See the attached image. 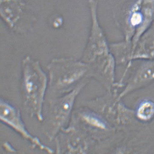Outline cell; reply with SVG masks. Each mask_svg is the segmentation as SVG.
I'll return each mask as SVG.
<instances>
[{"label": "cell", "mask_w": 154, "mask_h": 154, "mask_svg": "<svg viewBox=\"0 0 154 154\" xmlns=\"http://www.w3.org/2000/svg\"><path fill=\"white\" fill-rule=\"evenodd\" d=\"M84 118L87 122L92 125L99 128H105V124L100 119L92 116L91 115L86 114L84 115Z\"/></svg>", "instance_id": "7"}, {"label": "cell", "mask_w": 154, "mask_h": 154, "mask_svg": "<svg viewBox=\"0 0 154 154\" xmlns=\"http://www.w3.org/2000/svg\"><path fill=\"white\" fill-rule=\"evenodd\" d=\"M136 115L141 121L148 122L154 118V101L150 99H145L140 103L137 108Z\"/></svg>", "instance_id": "6"}, {"label": "cell", "mask_w": 154, "mask_h": 154, "mask_svg": "<svg viewBox=\"0 0 154 154\" xmlns=\"http://www.w3.org/2000/svg\"><path fill=\"white\" fill-rule=\"evenodd\" d=\"M135 57L144 60H154V22L138 40Z\"/></svg>", "instance_id": "5"}, {"label": "cell", "mask_w": 154, "mask_h": 154, "mask_svg": "<svg viewBox=\"0 0 154 154\" xmlns=\"http://www.w3.org/2000/svg\"><path fill=\"white\" fill-rule=\"evenodd\" d=\"M48 80L40 66L27 57L23 63L22 86L23 104L26 112L39 122L44 120V99Z\"/></svg>", "instance_id": "1"}, {"label": "cell", "mask_w": 154, "mask_h": 154, "mask_svg": "<svg viewBox=\"0 0 154 154\" xmlns=\"http://www.w3.org/2000/svg\"><path fill=\"white\" fill-rule=\"evenodd\" d=\"M28 9L23 0H1L2 18L12 29L17 28L20 21L28 17Z\"/></svg>", "instance_id": "4"}, {"label": "cell", "mask_w": 154, "mask_h": 154, "mask_svg": "<svg viewBox=\"0 0 154 154\" xmlns=\"http://www.w3.org/2000/svg\"><path fill=\"white\" fill-rule=\"evenodd\" d=\"M73 98L72 96H70L60 101L51 100L49 102L43 121H45L44 129L45 134L50 141L54 139L58 127L70 112Z\"/></svg>", "instance_id": "3"}, {"label": "cell", "mask_w": 154, "mask_h": 154, "mask_svg": "<svg viewBox=\"0 0 154 154\" xmlns=\"http://www.w3.org/2000/svg\"><path fill=\"white\" fill-rule=\"evenodd\" d=\"M0 118L2 123L28 141L33 148H38L48 153H54V150L44 144L38 137L32 135L27 130L20 111L10 103L2 99L0 101Z\"/></svg>", "instance_id": "2"}]
</instances>
